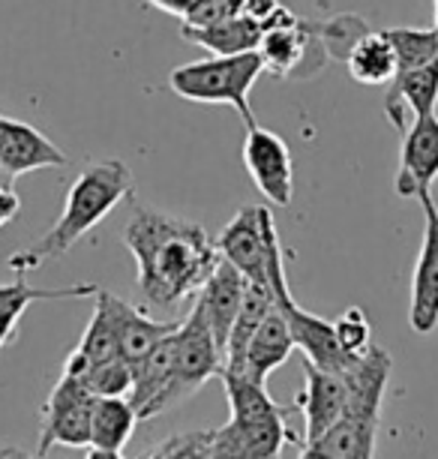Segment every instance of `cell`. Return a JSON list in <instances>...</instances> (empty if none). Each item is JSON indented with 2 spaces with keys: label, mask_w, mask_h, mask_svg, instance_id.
Here are the masks:
<instances>
[{
  "label": "cell",
  "mask_w": 438,
  "mask_h": 459,
  "mask_svg": "<svg viewBox=\"0 0 438 459\" xmlns=\"http://www.w3.org/2000/svg\"><path fill=\"white\" fill-rule=\"evenodd\" d=\"M384 37L391 39L393 55H397V73L402 69L424 66L429 60L438 57V33L435 28L417 30V28H391L384 30Z\"/></svg>",
  "instance_id": "cell-24"
},
{
  "label": "cell",
  "mask_w": 438,
  "mask_h": 459,
  "mask_svg": "<svg viewBox=\"0 0 438 459\" xmlns=\"http://www.w3.org/2000/svg\"><path fill=\"white\" fill-rule=\"evenodd\" d=\"M333 336L348 354H360L373 345V325L360 307H348L346 313L333 318Z\"/></svg>",
  "instance_id": "cell-27"
},
{
  "label": "cell",
  "mask_w": 438,
  "mask_h": 459,
  "mask_svg": "<svg viewBox=\"0 0 438 459\" xmlns=\"http://www.w3.org/2000/svg\"><path fill=\"white\" fill-rule=\"evenodd\" d=\"M244 291H246V276L219 255L217 267L210 271V276L199 289V298H195L222 351H226L228 331H231V325H235L240 303H244Z\"/></svg>",
  "instance_id": "cell-14"
},
{
  "label": "cell",
  "mask_w": 438,
  "mask_h": 459,
  "mask_svg": "<svg viewBox=\"0 0 438 459\" xmlns=\"http://www.w3.org/2000/svg\"><path fill=\"white\" fill-rule=\"evenodd\" d=\"M273 309V291L271 282H253L246 280L244 303H240L235 325L228 331L226 351H222V369H240L244 363V351L249 345V336L255 333V327L262 325V318Z\"/></svg>",
  "instance_id": "cell-21"
},
{
  "label": "cell",
  "mask_w": 438,
  "mask_h": 459,
  "mask_svg": "<svg viewBox=\"0 0 438 459\" xmlns=\"http://www.w3.org/2000/svg\"><path fill=\"white\" fill-rule=\"evenodd\" d=\"M433 6H435V33H438V0H433Z\"/></svg>",
  "instance_id": "cell-33"
},
{
  "label": "cell",
  "mask_w": 438,
  "mask_h": 459,
  "mask_svg": "<svg viewBox=\"0 0 438 459\" xmlns=\"http://www.w3.org/2000/svg\"><path fill=\"white\" fill-rule=\"evenodd\" d=\"M375 438H379V423L375 420L342 414L313 445L300 447V459H373Z\"/></svg>",
  "instance_id": "cell-18"
},
{
  "label": "cell",
  "mask_w": 438,
  "mask_h": 459,
  "mask_svg": "<svg viewBox=\"0 0 438 459\" xmlns=\"http://www.w3.org/2000/svg\"><path fill=\"white\" fill-rule=\"evenodd\" d=\"M93 403H97V396L79 378L64 372L46 405H42V432H39L37 456H46L55 445L88 447Z\"/></svg>",
  "instance_id": "cell-5"
},
{
  "label": "cell",
  "mask_w": 438,
  "mask_h": 459,
  "mask_svg": "<svg viewBox=\"0 0 438 459\" xmlns=\"http://www.w3.org/2000/svg\"><path fill=\"white\" fill-rule=\"evenodd\" d=\"M144 456L153 459H213V429H193L162 438Z\"/></svg>",
  "instance_id": "cell-26"
},
{
  "label": "cell",
  "mask_w": 438,
  "mask_h": 459,
  "mask_svg": "<svg viewBox=\"0 0 438 459\" xmlns=\"http://www.w3.org/2000/svg\"><path fill=\"white\" fill-rule=\"evenodd\" d=\"M124 244L139 264V289L153 307L195 298L219 262L204 225L142 204L126 222Z\"/></svg>",
  "instance_id": "cell-1"
},
{
  "label": "cell",
  "mask_w": 438,
  "mask_h": 459,
  "mask_svg": "<svg viewBox=\"0 0 438 459\" xmlns=\"http://www.w3.org/2000/svg\"><path fill=\"white\" fill-rule=\"evenodd\" d=\"M222 369V349L213 336L208 318H204L199 303H193L190 316L180 322L175 331V378H171L168 405L175 409L184 400H190L195 391L219 376Z\"/></svg>",
  "instance_id": "cell-4"
},
{
  "label": "cell",
  "mask_w": 438,
  "mask_h": 459,
  "mask_svg": "<svg viewBox=\"0 0 438 459\" xmlns=\"http://www.w3.org/2000/svg\"><path fill=\"white\" fill-rule=\"evenodd\" d=\"M295 409L304 414V423H306L304 447H306L342 418V411H346V381H342V376H337V372H328V369H319L315 363H306V385H304V394L295 400Z\"/></svg>",
  "instance_id": "cell-12"
},
{
  "label": "cell",
  "mask_w": 438,
  "mask_h": 459,
  "mask_svg": "<svg viewBox=\"0 0 438 459\" xmlns=\"http://www.w3.org/2000/svg\"><path fill=\"white\" fill-rule=\"evenodd\" d=\"M244 166L253 178L255 189L271 204L288 207L295 198V162H291L288 144L277 133L259 124L246 126L244 142Z\"/></svg>",
  "instance_id": "cell-7"
},
{
  "label": "cell",
  "mask_w": 438,
  "mask_h": 459,
  "mask_svg": "<svg viewBox=\"0 0 438 459\" xmlns=\"http://www.w3.org/2000/svg\"><path fill=\"white\" fill-rule=\"evenodd\" d=\"M139 414L126 396H97L90 414L88 454L93 459H120L126 441L133 438Z\"/></svg>",
  "instance_id": "cell-17"
},
{
  "label": "cell",
  "mask_w": 438,
  "mask_h": 459,
  "mask_svg": "<svg viewBox=\"0 0 438 459\" xmlns=\"http://www.w3.org/2000/svg\"><path fill=\"white\" fill-rule=\"evenodd\" d=\"M97 307H93V318L88 331L82 333L79 345L70 351V358L64 363V372L73 378H82L93 363H106L111 358H120L117 349V318H115V303H111V291L97 289Z\"/></svg>",
  "instance_id": "cell-16"
},
{
  "label": "cell",
  "mask_w": 438,
  "mask_h": 459,
  "mask_svg": "<svg viewBox=\"0 0 438 459\" xmlns=\"http://www.w3.org/2000/svg\"><path fill=\"white\" fill-rule=\"evenodd\" d=\"M264 73V60L255 51L240 55H213L171 69L168 84L180 100L202 102V106H231L246 126L255 124L249 108V91Z\"/></svg>",
  "instance_id": "cell-3"
},
{
  "label": "cell",
  "mask_w": 438,
  "mask_h": 459,
  "mask_svg": "<svg viewBox=\"0 0 438 459\" xmlns=\"http://www.w3.org/2000/svg\"><path fill=\"white\" fill-rule=\"evenodd\" d=\"M133 189H135L133 171L120 160L90 162V166L73 180L60 220L51 225L39 240H33L30 247H24L6 258V267H10L15 276L19 273L24 276L42 264L64 258L84 235H88L93 225L106 220L124 198H133Z\"/></svg>",
  "instance_id": "cell-2"
},
{
  "label": "cell",
  "mask_w": 438,
  "mask_h": 459,
  "mask_svg": "<svg viewBox=\"0 0 438 459\" xmlns=\"http://www.w3.org/2000/svg\"><path fill=\"white\" fill-rule=\"evenodd\" d=\"M180 37L193 46L208 48L210 55H240V51H255L262 42V24L253 22L244 13L228 15L226 22L210 24V28H180Z\"/></svg>",
  "instance_id": "cell-22"
},
{
  "label": "cell",
  "mask_w": 438,
  "mask_h": 459,
  "mask_svg": "<svg viewBox=\"0 0 438 459\" xmlns=\"http://www.w3.org/2000/svg\"><path fill=\"white\" fill-rule=\"evenodd\" d=\"M277 6H279V0H244V6H240V13H244V15H249V19H253V22H264V19H268V15L273 13V10H277Z\"/></svg>",
  "instance_id": "cell-30"
},
{
  "label": "cell",
  "mask_w": 438,
  "mask_h": 459,
  "mask_svg": "<svg viewBox=\"0 0 438 459\" xmlns=\"http://www.w3.org/2000/svg\"><path fill=\"white\" fill-rule=\"evenodd\" d=\"M19 211H21V202H19V195H15L13 184H0V229L10 225L15 216H19Z\"/></svg>",
  "instance_id": "cell-29"
},
{
  "label": "cell",
  "mask_w": 438,
  "mask_h": 459,
  "mask_svg": "<svg viewBox=\"0 0 438 459\" xmlns=\"http://www.w3.org/2000/svg\"><path fill=\"white\" fill-rule=\"evenodd\" d=\"M273 229L277 222H273L271 207L244 204L222 229L217 240L219 255L235 264L246 280L268 282V238Z\"/></svg>",
  "instance_id": "cell-6"
},
{
  "label": "cell",
  "mask_w": 438,
  "mask_h": 459,
  "mask_svg": "<svg viewBox=\"0 0 438 459\" xmlns=\"http://www.w3.org/2000/svg\"><path fill=\"white\" fill-rule=\"evenodd\" d=\"M235 13H240L235 0H193L190 10L180 15V28H210V24L226 22Z\"/></svg>",
  "instance_id": "cell-28"
},
{
  "label": "cell",
  "mask_w": 438,
  "mask_h": 459,
  "mask_svg": "<svg viewBox=\"0 0 438 459\" xmlns=\"http://www.w3.org/2000/svg\"><path fill=\"white\" fill-rule=\"evenodd\" d=\"M288 414H273L262 420L228 418L222 427H213V459H273L282 454L286 441L295 436L286 423Z\"/></svg>",
  "instance_id": "cell-9"
},
{
  "label": "cell",
  "mask_w": 438,
  "mask_h": 459,
  "mask_svg": "<svg viewBox=\"0 0 438 459\" xmlns=\"http://www.w3.org/2000/svg\"><path fill=\"white\" fill-rule=\"evenodd\" d=\"M66 166V153L37 126L0 115V171L15 180L28 171Z\"/></svg>",
  "instance_id": "cell-11"
},
{
  "label": "cell",
  "mask_w": 438,
  "mask_h": 459,
  "mask_svg": "<svg viewBox=\"0 0 438 459\" xmlns=\"http://www.w3.org/2000/svg\"><path fill=\"white\" fill-rule=\"evenodd\" d=\"M424 207V244L411 280V307L408 325L415 333H433L438 327V204L433 193L417 195Z\"/></svg>",
  "instance_id": "cell-8"
},
{
  "label": "cell",
  "mask_w": 438,
  "mask_h": 459,
  "mask_svg": "<svg viewBox=\"0 0 438 459\" xmlns=\"http://www.w3.org/2000/svg\"><path fill=\"white\" fill-rule=\"evenodd\" d=\"M438 106V57L424 66L402 69L388 82L384 93V115L399 133H406V111L411 117L433 115Z\"/></svg>",
  "instance_id": "cell-13"
},
{
  "label": "cell",
  "mask_w": 438,
  "mask_h": 459,
  "mask_svg": "<svg viewBox=\"0 0 438 459\" xmlns=\"http://www.w3.org/2000/svg\"><path fill=\"white\" fill-rule=\"evenodd\" d=\"M150 6H157V10H162V13H168V15H184L186 10H190V4L193 0H148Z\"/></svg>",
  "instance_id": "cell-31"
},
{
  "label": "cell",
  "mask_w": 438,
  "mask_h": 459,
  "mask_svg": "<svg viewBox=\"0 0 438 459\" xmlns=\"http://www.w3.org/2000/svg\"><path fill=\"white\" fill-rule=\"evenodd\" d=\"M111 303H115V318H117V349L120 358L130 363V367L135 360H142L162 336L175 333L180 327V322H153L142 307L117 298V294H111Z\"/></svg>",
  "instance_id": "cell-20"
},
{
  "label": "cell",
  "mask_w": 438,
  "mask_h": 459,
  "mask_svg": "<svg viewBox=\"0 0 438 459\" xmlns=\"http://www.w3.org/2000/svg\"><path fill=\"white\" fill-rule=\"evenodd\" d=\"M235 6H237V10H240V6H244V0H235Z\"/></svg>",
  "instance_id": "cell-35"
},
{
  "label": "cell",
  "mask_w": 438,
  "mask_h": 459,
  "mask_svg": "<svg viewBox=\"0 0 438 459\" xmlns=\"http://www.w3.org/2000/svg\"><path fill=\"white\" fill-rule=\"evenodd\" d=\"M93 396H126L133 385V367L124 358H111L93 367L79 378Z\"/></svg>",
  "instance_id": "cell-25"
},
{
  "label": "cell",
  "mask_w": 438,
  "mask_h": 459,
  "mask_svg": "<svg viewBox=\"0 0 438 459\" xmlns=\"http://www.w3.org/2000/svg\"><path fill=\"white\" fill-rule=\"evenodd\" d=\"M291 351H295V340H291L286 318H282L277 303H273V309L262 318V325L255 327V333L249 336L240 369H231V372H244V376L253 378L255 385H268L271 372L279 369L282 363L291 358Z\"/></svg>",
  "instance_id": "cell-15"
},
{
  "label": "cell",
  "mask_w": 438,
  "mask_h": 459,
  "mask_svg": "<svg viewBox=\"0 0 438 459\" xmlns=\"http://www.w3.org/2000/svg\"><path fill=\"white\" fill-rule=\"evenodd\" d=\"M438 178V115L411 117V126L402 133L399 147V171H397V195L417 198L433 186Z\"/></svg>",
  "instance_id": "cell-10"
},
{
  "label": "cell",
  "mask_w": 438,
  "mask_h": 459,
  "mask_svg": "<svg viewBox=\"0 0 438 459\" xmlns=\"http://www.w3.org/2000/svg\"><path fill=\"white\" fill-rule=\"evenodd\" d=\"M97 285L79 282V285H64V289H33V285L19 273V280L10 285H0V351L6 349V342L15 336L21 316L28 313L30 303L37 300H64V298H93Z\"/></svg>",
  "instance_id": "cell-19"
},
{
  "label": "cell",
  "mask_w": 438,
  "mask_h": 459,
  "mask_svg": "<svg viewBox=\"0 0 438 459\" xmlns=\"http://www.w3.org/2000/svg\"><path fill=\"white\" fill-rule=\"evenodd\" d=\"M342 60H346L351 79L360 84H388L397 75V55H393V46L384 37V30H366L364 37H357Z\"/></svg>",
  "instance_id": "cell-23"
},
{
  "label": "cell",
  "mask_w": 438,
  "mask_h": 459,
  "mask_svg": "<svg viewBox=\"0 0 438 459\" xmlns=\"http://www.w3.org/2000/svg\"><path fill=\"white\" fill-rule=\"evenodd\" d=\"M10 456H24L21 450H10V447H0V459H10Z\"/></svg>",
  "instance_id": "cell-32"
},
{
  "label": "cell",
  "mask_w": 438,
  "mask_h": 459,
  "mask_svg": "<svg viewBox=\"0 0 438 459\" xmlns=\"http://www.w3.org/2000/svg\"><path fill=\"white\" fill-rule=\"evenodd\" d=\"M0 184H13V180H10V178H6V175H4V171H0Z\"/></svg>",
  "instance_id": "cell-34"
}]
</instances>
